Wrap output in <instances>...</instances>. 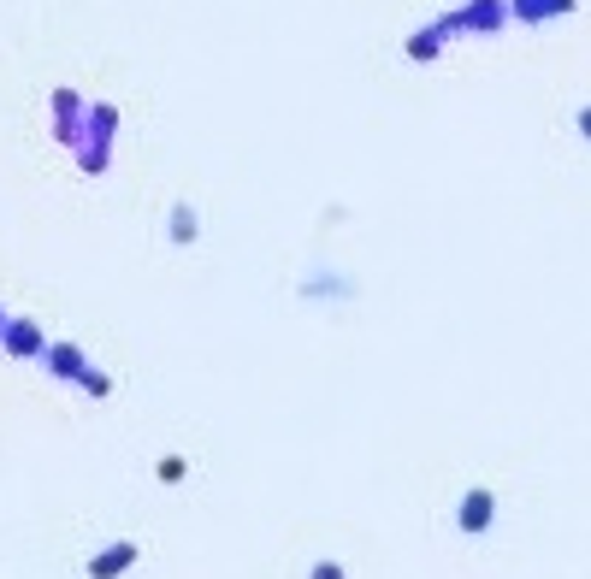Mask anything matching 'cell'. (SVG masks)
I'll return each mask as SVG.
<instances>
[{
    "label": "cell",
    "mask_w": 591,
    "mask_h": 579,
    "mask_svg": "<svg viewBox=\"0 0 591 579\" xmlns=\"http://www.w3.org/2000/svg\"><path fill=\"white\" fill-rule=\"evenodd\" d=\"M0 355H6V361H42V355H48V337H42V325H36V320H18V314H12V320L0 325Z\"/></svg>",
    "instance_id": "1"
},
{
    "label": "cell",
    "mask_w": 591,
    "mask_h": 579,
    "mask_svg": "<svg viewBox=\"0 0 591 579\" xmlns=\"http://www.w3.org/2000/svg\"><path fill=\"white\" fill-rule=\"evenodd\" d=\"M136 562H142V544H136V538H113L107 550H95V556H89V568H83V574H89V579H125Z\"/></svg>",
    "instance_id": "2"
},
{
    "label": "cell",
    "mask_w": 591,
    "mask_h": 579,
    "mask_svg": "<svg viewBox=\"0 0 591 579\" xmlns=\"http://www.w3.org/2000/svg\"><path fill=\"white\" fill-rule=\"evenodd\" d=\"M491 520H497V497H491L485 485L461 491V503H456V526L467 532V538H485V532H491Z\"/></svg>",
    "instance_id": "3"
},
{
    "label": "cell",
    "mask_w": 591,
    "mask_h": 579,
    "mask_svg": "<svg viewBox=\"0 0 591 579\" xmlns=\"http://www.w3.org/2000/svg\"><path fill=\"white\" fill-rule=\"evenodd\" d=\"M42 367H48L54 379H66V385H77V379L89 373V355H83L77 343H66V337H60V343H48V355H42Z\"/></svg>",
    "instance_id": "4"
},
{
    "label": "cell",
    "mask_w": 591,
    "mask_h": 579,
    "mask_svg": "<svg viewBox=\"0 0 591 579\" xmlns=\"http://www.w3.org/2000/svg\"><path fill=\"white\" fill-rule=\"evenodd\" d=\"M444 24H473V30H485V36H491V30L503 24V6H497V0H473V6H461L456 18H444Z\"/></svg>",
    "instance_id": "5"
},
{
    "label": "cell",
    "mask_w": 591,
    "mask_h": 579,
    "mask_svg": "<svg viewBox=\"0 0 591 579\" xmlns=\"http://www.w3.org/2000/svg\"><path fill=\"white\" fill-rule=\"evenodd\" d=\"M166 237H172L178 249L201 237V219H196V207H190V201H178V207H172V231H166Z\"/></svg>",
    "instance_id": "6"
},
{
    "label": "cell",
    "mask_w": 591,
    "mask_h": 579,
    "mask_svg": "<svg viewBox=\"0 0 591 579\" xmlns=\"http://www.w3.org/2000/svg\"><path fill=\"white\" fill-rule=\"evenodd\" d=\"M556 12H574V0H515V18H521V24H544V18H556Z\"/></svg>",
    "instance_id": "7"
},
{
    "label": "cell",
    "mask_w": 591,
    "mask_h": 579,
    "mask_svg": "<svg viewBox=\"0 0 591 579\" xmlns=\"http://www.w3.org/2000/svg\"><path fill=\"white\" fill-rule=\"evenodd\" d=\"M184 473H190V461H184V455H166V461L154 467V479H160V485H184Z\"/></svg>",
    "instance_id": "8"
},
{
    "label": "cell",
    "mask_w": 591,
    "mask_h": 579,
    "mask_svg": "<svg viewBox=\"0 0 591 579\" xmlns=\"http://www.w3.org/2000/svg\"><path fill=\"white\" fill-rule=\"evenodd\" d=\"M77 385L89 390V396H95V402H101V396H113V379H107V373H101V367H89V373H83V379H77Z\"/></svg>",
    "instance_id": "9"
},
{
    "label": "cell",
    "mask_w": 591,
    "mask_h": 579,
    "mask_svg": "<svg viewBox=\"0 0 591 579\" xmlns=\"http://www.w3.org/2000/svg\"><path fill=\"white\" fill-rule=\"evenodd\" d=\"M438 30H444V24H438ZM438 30H432V36H414L408 54H414V60H432V54H438Z\"/></svg>",
    "instance_id": "10"
},
{
    "label": "cell",
    "mask_w": 591,
    "mask_h": 579,
    "mask_svg": "<svg viewBox=\"0 0 591 579\" xmlns=\"http://www.w3.org/2000/svg\"><path fill=\"white\" fill-rule=\"evenodd\" d=\"M308 579H349V574H343V562H331V556H320V562L308 568Z\"/></svg>",
    "instance_id": "11"
},
{
    "label": "cell",
    "mask_w": 591,
    "mask_h": 579,
    "mask_svg": "<svg viewBox=\"0 0 591 579\" xmlns=\"http://www.w3.org/2000/svg\"><path fill=\"white\" fill-rule=\"evenodd\" d=\"M580 130H586V142H591V107H580Z\"/></svg>",
    "instance_id": "12"
},
{
    "label": "cell",
    "mask_w": 591,
    "mask_h": 579,
    "mask_svg": "<svg viewBox=\"0 0 591 579\" xmlns=\"http://www.w3.org/2000/svg\"><path fill=\"white\" fill-rule=\"evenodd\" d=\"M6 320H12V314H6V302H0V325H6Z\"/></svg>",
    "instance_id": "13"
}]
</instances>
